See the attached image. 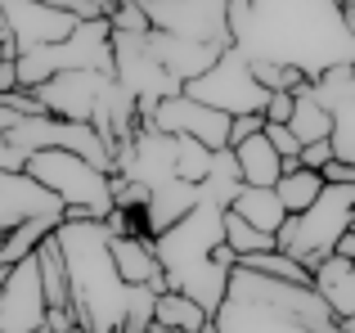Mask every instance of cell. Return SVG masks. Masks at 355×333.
I'll use <instances>...</instances> for the list:
<instances>
[{"mask_svg": "<svg viewBox=\"0 0 355 333\" xmlns=\"http://www.w3.org/2000/svg\"><path fill=\"white\" fill-rule=\"evenodd\" d=\"M230 36L248 63H288L311 81L355 63L351 14L338 0H230Z\"/></svg>", "mask_w": 355, "mask_h": 333, "instance_id": "1", "label": "cell"}, {"mask_svg": "<svg viewBox=\"0 0 355 333\" xmlns=\"http://www.w3.org/2000/svg\"><path fill=\"white\" fill-rule=\"evenodd\" d=\"M220 333H342V320L315 284H288L257 275L248 266L230 271L225 307L216 311Z\"/></svg>", "mask_w": 355, "mask_h": 333, "instance_id": "2", "label": "cell"}, {"mask_svg": "<svg viewBox=\"0 0 355 333\" xmlns=\"http://www.w3.org/2000/svg\"><path fill=\"white\" fill-rule=\"evenodd\" d=\"M54 239H59V253L68 262L72 302H77L81 325L90 333H121V320H126V307H130V284L121 280V271L113 262V230H108V221L63 216Z\"/></svg>", "mask_w": 355, "mask_h": 333, "instance_id": "3", "label": "cell"}, {"mask_svg": "<svg viewBox=\"0 0 355 333\" xmlns=\"http://www.w3.org/2000/svg\"><path fill=\"white\" fill-rule=\"evenodd\" d=\"M225 212L230 207L202 198L184 221H175L171 230H162V234L153 239L166 289L193 298L211 320L225 307V293H230V271H220V266L211 262L216 244H225Z\"/></svg>", "mask_w": 355, "mask_h": 333, "instance_id": "4", "label": "cell"}, {"mask_svg": "<svg viewBox=\"0 0 355 333\" xmlns=\"http://www.w3.org/2000/svg\"><path fill=\"white\" fill-rule=\"evenodd\" d=\"M27 176L45 185L63 203V216L72 221H108L117 212L113 203V171L86 162L68 149H41L27 158Z\"/></svg>", "mask_w": 355, "mask_h": 333, "instance_id": "5", "label": "cell"}, {"mask_svg": "<svg viewBox=\"0 0 355 333\" xmlns=\"http://www.w3.org/2000/svg\"><path fill=\"white\" fill-rule=\"evenodd\" d=\"M351 225H355V185H324V194L311 207L284 221V230L275 234V248L288 253L293 262H302L306 271H315L320 262L338 253Z\"/></svg>", "mask_w": 355, "mask_h": 333, "instance_id": "6", "label": "cell"}, {"mask_svg": "<svg viewBox=\"0 0 355 333\" xmlns=\"http://www.w3.org/2000/svg\"><path fill=\"white\" fill-rule=\"evenodd\" d=\"M113 72V23L108 18H90L77 23V32L63 36L59 45H41V50L18 54V86L36 90L59 72Z\"/></svg>", "mask_w": 355, "mask_h": 333, "instance_id": "7", "label": "cell"}, {"mask_svg": "<svg viewBox=\"0 0 355 333\" xmlns=\"http://www.w3.org/2000/svg\"><path fill=\"white\" fill-rule=\"evenodd\" d=\"M184 95L198 99V104L220 108V113H230V117H248V113H266L270 90L252 77V63L243 59L234 45H230V50L220 54V59L211 63L198 81L184 86Z\"/></svg>", "mask_w": 355, "mask_h": 333, "instance_id": "8", "label": "cell"}, {"mask_svg": "<svg viewBox=\"0 0 355 333\" xmlns=\"http://www.w3.org/2000/svg\"><path fill=\"white\" fill-rule=\"evenodd\" d=\"M139 5L148 9L153 32H171L198 45H216V50L234 45V36H230V0H139Z\"/></svg>", "mask_w": 355, "mask_h": 333, "instance_id": "9", "label": "cell"}, {"mask_svg": "<svg viewBox=\"0 0 355 333\" xmlns=\"http://www.w3.org/2000/svg\"><path fill=\"white\" fill-rule=\"evenodd\" d=\"M50 302H45L41 257H27L0 280V333H45Z\"/></svg>", "mask_w": 355, "mask_h": 333, "instance_id": "10", "label": "cell"}, {"mask_svg": "<svg viewBox=\"0 0 355 333\" xmlns=\"http://www.w3.org/2000/svg\"><path fill=\"white\" fill-rule=\"evenodd\" d=\"M139 126H157V131H166V135H193V140H202L211 153H220V149H230V126H234V117L211 108V104H198V99H189L180 90V95L162 99V104L153 108V117L139 122Z\"/></svg>", "mask_w": 355, "mask_h": 333, "instance_id": "11", "label": "cell"}, {"mask_svg": "<svg viewBox=\"0 0 355 333\" xmlns=\"http://www.w3.org/2000/svg\"><path fill=\"white\" fill-rule=\"evenodd\" d=\"M113 86V72H59L45 86H36L45 113L63 117V122H95V108L104 99V90Z\"/></svg>", "mask_w": 355, "mask_h": 333, "instance_id": "12", "label": "cell"}, {"mask_svg": "<svg viewBox=\"0 0 355 333\" xmlns=\"http://www.w3.org/2000/svg\"><path fill=\"white\" fill-rule=\"evenodd\" d=\"M311 90L333 113V153L355 166V63H338V68L320 72Z\"/></svg>", "mask_w": 355, "mask_h": 333, "instance_id": "13", "label": "cell"}, {"mask_svg": "<svg viewBox=\"0 0 355 333\" xmlns=\"http://www.w3.org/2000/svg\"><path fill=\"white\" fill-rule=\"evenodd\" d=\"M50 212H63V203L45 189L36 176L27 171H0V234L18 230L32 216H50Z\"/></svg>", "mask_w": 355, "mask_h": 333, "instance_id": "14", "label": "cell"}, {"mask_svg": "<svg viewBox=\"0 0 355 333\" xmlns=\"http://www.w3.org/2000/svg\"><path fill=\"white\" fill-rule=\"evenodd\" d=\"M144 50L153 54V59L162 63L180 86L198 81L202 72L225 54V50H216V45H198V41H184V36H171V32H148L144 36Z\"/></svg>", "mask_w": 355, "mask_h": 333, "instance_id": "15", "label": "cell"}, {"mask_svg": "<svg viewBox=\"0 0 355 333\" xmlns=\"http://www.w3.org/2000/svg\"><path fill=\"white\" fill-rule=\"evenodd\" d=\"M202 203V185H189V180H166L162 189L148 194V207H144V225H148V239H157L162 230H171L175 221H184L193 207Z\"/></svg>", "mask_w": 355, "mask_h": 333, "instance_id": "16", "label": "cell"}, {"mask_svg": "<svg viewBox=\"0 0 355 333\" xmlns=\"http://www.w3.org/2000/svg\"><path fill=\"white\" fill-rule=\"evenodd\" d=\"M113 262L121 271V280L135 289V284H157L166 289L162 280V262H157V248L148 234H113Z\"/></svg>", "mask_w": 355, "mask_h": 333, "instance_id": "17", "label": "cell"}, {"mask_svg": "<svg viewBox=\"0 0 355 333\" xmlns=\"http://www.w3.org/2000/svg\"><path fill=\"white\" fill-rule=\"evenodd\" d=\"M311 284H315V293L329 302V311L338 320H351L355 316V262H351V257L333 253L329 262H320L311 271Z\"/></svg>", "mask_w": 355, "mask_h": 333, "instance_id": "18", "label": "cell"}, {"mask_svg": "<svg viewBox=\"0 0 355 333\" xmlns=\"http://www.w3.org/2000/svg\"><path fill=\"white\" fill-rule=\"evenodd\" d=\"M239 158V171H243V185H261V189H275L279 176H284V158H279V149L270 144V135H248L243 144L230 149Z\"/></svg>", "mask_w": 355, "mask_h": 333, "instance_id": "19", "label": "cell"}, {"mask_svg": "<svg viewBox=\"0 0 355 333\" xmlns=\"http://www.w3.org/2000/svg\"><path fill=\"white\" fill-rule=\"evenodd\" d=\"M230 212H239L248 225L266 230V234H279L284 221H288V207H284V198H279V189H261V185H243L239 198L230 203Z\"/></svg>", "mask_w": 355, "mask_h": 333, "instance_id": "20", "label": "cell"}, {"mask_svg": "<svg viewBox=\"0 0 355 333\" xmlns=\"http://www.w3.org/2000/svg\"><path fill=\"white\" fill-rule=\"evenodd\" d=\"M153 325L175 329V333H202V329L216 325V320H211L193 298H184V293H175V289H162V293H157V316H153Z\"/></svg>", "mask_w": 355, "mask_h": 333, "instance_id": "21", "label": "cell"}, {"mask_svg": "<svg viewBox=\"0 0 355 333\" xmlns=\"http://www.w3.org/2000/svg\"><path fill=\"white\" fill-rule=\"evenodd\" d=\"M288 131L302 140V149H306V144H320V140H333V113L320 104V99H315L311 81L297 90V108H293V122H288Z\"/></svg>", "mask_w": 355, "mask_h": 333, "instance_id": "22", "label": "cell"}, {"mask_svg": "<svg viewBox=\"0 0 355 333\" xmlns=\"http://www.w3.org/2000/svg\"><path fill=\"white\" fill-rule=\"evenodd\" d=\"M324 171H311V166H293V171H284L279 176V198H284V207H288V216H297V212H306L315 198L324 194Z\"/></svg>", "mask_w": 355, "mask_h": 333, "instance_id": "23", "label": "cell"}, {"mask_svg": "<svg viewBox=\"0 0 355 333\" xmlns=\"http://www.w3.org/2000/svg\"><path fill=\"white\" fill-rule=\"evenodd\" d=\"M239 189H243L239 158H234L230 149H220L216 162H211V176L202 180V198H211V203H220V207H230V203L239 198Z\"/></svg>", "mask_w": 355, "mask_h": 333, "instance_id": "24", "label": "cell"}, {"mask_svg": "<svg viewBox=\"0 0 355 333\" xmlns=\"http://www.w3.org/2000/svg\"><path fill=\"white\" fill-rule=\"evenodd\" d=\"M211 162H216V153H211L202 140H193V135H175V176H180V180L202 185L211 176Z\"/></svg>", "mask_w": 355, "mask_h": 333, "instance_id": "25", "label": "cell"}, {"mask_svg": "<svg viewBox=\"0 0 355 333\" xmlns=\"http://www.w3.org/2000/svg\"><path fill=\"white\" fill-rule=\"evenodd\" d=\"M239 266H248V271H257V275H270V280L311 284V271H306L302 262H293L288 253H279V248H270V253H257V257H243Z\"/></svg>", "mask_w": 355, "mask_h": 333, "instance_id": "26", "label": "cell"}, {"mask_svg": "<svg viewBox=\"0 0 355 333\" xmlns=\"http://www.w3.org/2000/svg\"><path fill=\"white\" fill-rule=\"evenodd\" d=\"M225 244L234 248V253H239V262H243V257L270 253V248H275V234H266V230L248 225V221H243L239 212H225Z\"/></svg>", "mask_w": 355, "mask_h": 333, "instance_id": "27", "label": "cell"}, {"mask_svg": "<svg viewBox=\"0 0 355 333\" xmlns=\"http://www.w3.org/2000/svg\"><path fill=\"white\" fill-rule=\"evenodd\" d=\"M108 23H113V32H126V36H148L153 32L144 5H117L113 14H108Z\"/></svg>", "mask_w": 355, "mask_h": 333, "instance_id": "28", "label": "cell"}, {"mask_svg": "<svg viewBox=\"0 0 355 333\" xmlns=\"http://www.w3.org/2000/svg\"><path fill=\"white\" fill-rule=\"evenodd\" d=\"M293 108H297V90H275L266 99V122H293Z\"/></svg>", "mask_w": 355, "mask_h": 333, "instance_id": "29", "label": "cell"}, {"mask_svg": "<svg viewBox=\"0 0 355 333\" xmlns=\"http://www.w3.org/2000/svg\"><path fill=\"white\" fill-rule=\"evenodd\" d=\"M266 131V113H248V117H234V126H230V149L243 144L248 135H261Z\"/></svg>", "mask_w": 355, "mask_h": 333, "instance_id": "30", "label": "cell"}, {"mask_svg": "<svg viewBox=\"0 0 355 333\" xmlns=\"http://www.w3.org/2000/svg\"><path fill=\"white\" fill-rule=\"evenodd\" d=\"M338 153H333V140H320V144H306L302 149V166H311V171H324Z\"/></svg>", "mask_w": 355, "mask_h": 333, "instance_id": "31", "label": "cell"}, {"mask_svg": "<svg viewBox=\"0 0 355 333\" xmlns=\"http://www.w3.org/2000/svg\"><path fill=\"white\" fill-rule=\"evenodd\" d=\"M0 171H27V158L9 144V135L0 131Z\"/></svg>", "mask_w": 355, "mask_h": 333, "instance_id": "32", "label": "cell"}, {"mask_svg": "<svg viewBox=\"0 0 355 333\" xmlns=\"http://www.w3.org/2000/svg\"><path fill=\"white\" fill-rule=\"evenodd\" d=\"M324 180H329V185H355V166L342 162V158H333L329 166H324Z\"/></svg>", "mask_w": 355, "mask_h": 333, "instance_id": "33", "label": "cell"}, {"mask_svg": "<svg viewBox=\"0 0 355 333\" xmlns=\"http://www.w3.org/2000/svg\"><path fill=\"white\" fill-rule=\"evenodd\" d=\"M18 90V59H0V95Z\"/></svg>", "mask_w": 355, "mask_h": 333, "instance_id": "34", "label": "cell"}, {"mask_svg": "<svg viewBox=\"0 0 355 333\" xmlns=\"http://www.w3.org/2000/svg\"><path fill=\"white\" fill-rule=\"evenodd\" d=\"M338 257H351V262H355V225L347 230V239L338 244Z\"/></svg>", "mask_w": 355, "mask_h": 333, "instance_id": "35", "label": "cell"}, {"mask_svg": "<svg viewBox=\"0 0 355 333\" xmlns=\"http://www.w3.org/2000/svg\"><path fill=\"white\" fill-rule=\"evenodd\" d=\"M77 5H90V9H99V14H113L117 0H77Z\"/></svg>", "mask_w": 355, "mask_h": 333, "instance_id": "36", "label": "cell"}, {"mask_svg": "<svg viewBox=\"0 0 355 333\" xmlns=\"http://www.w3.org/2000/svg\"><path fill=\"white\" fill-rule=\"evenodd\" d=\"M148 333H175V329H162V325H153V329H148ZM202 333H220V329L211 325V329H202Z\"/></svg>", "mask_w": 355, "mask_h": 333, "instance_id": "37", "label": "cell"}, {"mask_svg": "<svg viewBox=\"0 0 355 333\" xmlns=\"http://www.w3.org/2000/svg\"><path fill=\"white\" fill-rule=\"evenodd\" d=\"M342 333H355V316H351V320H342Z\"/></svg>", "mask_w": 355, "mask_h": 333, "instance_id": "38", "label": "cell"}, {"mask_svg": "<svg viewBox=\"0 0 355 333\" xmlns=\"http://www.w3.org/2000/svg\"><path fill=\"white\" fill-rule=\"evenodd\" d=\"M338 5H342V9H355V0H338Z\"/></svg>", "mask_w": 355, "mask_h": 333, "instance_id": "39", "label": "cell"}, {"mask_svg": "<svg viewBox=\"0 0 355 333\" xmlns=\"http://www.w3.org/2000/svg\"><path fill=\"white\" fill-rule=\"evenodd\" d=\"M68 333H90V329H86V325H77V329H68Z\"/></svg>", "mask_w": 355, "mask_h": 333, "instance_id": "40", "label": "cell"}, {"mask_svg": "<svg viewBox=\"0 0 355 333\" xmlns=\"http://www.w3.org/2000/svg\"><path fill=\"white\" fill-rule=\"evenodd\" d=\"M347 14H351V32H355V9H347Z\"/></svg>", "mask_w": 355, "mask_h": 333, "instance_id": "41", "label": "cell"}]
</instances>
